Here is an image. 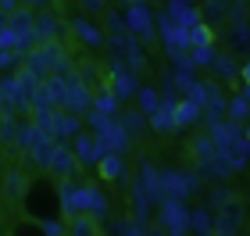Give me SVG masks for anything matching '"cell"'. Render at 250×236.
<instances>
[{"instance_id":"cell-1","label":"cell","mask_w":250,"mask_h":236,"mask_svg":"<svg viewBox=\"0 0 250 236\" xmlns=\"http://www.w3.org/2000/svg\"><path fill=\"white\" fill-rule=\"evenodd\" d=\"M21 215H25L32 226H47V222H68L64 211V183L61 175L54 172H36L21 186Z\"/></svg>"},{"instance_id":"cell-2","label":"cell","mask_w":250,"mask_h":236,"mask_svg":"<svg viewBox=\"0 0 250 236\" xmlns=\"http://www.w3.org/2000/svg\"><path fill=\"white\" fill-rule=\"evenodd\" d=\"M150 25H154V11L146 7V4H129V7H125V29H129V32L146 36Z\"/></svg>"},{"instance_id":"cell-3","label":"cell","mask_w":250,"mask_h":236,"mask_svg":"<svg viewBox=\"0 0 250 236\" xmlns=\"http://www.w3.org/2000/svg\"><path fill=\"white\" fill-rule=\"evenodd\" d=\"M100 154H104L100 140H93V136H75V157H79L83 165H97Z\"/></svg>"},{"instance_id":"cell-4","label":"cell","mask_w":250,"mask_h":236,"mask_svg":"<svg viewBox=\"0 0 250 236\" xmlns=\"http://www.w3.org/2000/svg\"><path fill=\"white\" fill-rule=\"evenodd\" d=\"M72 29H75V36L83 40L86 47H100V43H104V32H100L89 18H75V25H72Z\"/></svg>"},{"instance_id":"cell-5","label":"cell","mask_w":250,"mask_h":236,"mask_svg":"<svg viewBox=\"0 0 250 236\" xmlns=\"http://www.w3.org/2000/svg\"><path fill=\"white\" fill-rule=\"evenodd\" d=\"M172 111H175V129L193 126V122L200 118V104L197 100H179V104H172Z\"/></svg>"},{"instance_id":"cell-6","label":"cell","mask_w":250,"mask_h":236,"mask_svg":"<svg viewBox=\"0 0 250 236\" xmlns=\"http://www.w3.org/2000/svg\"><path fill=\"white\" fill-rule=\"evenodd\" d=\"M97 175L100 179H118L122 175V157L118 154H100L97 157Z\"/></svg>"},{"instance_id":"cell-7","label":"cell","mask_w":250,"mask_h":236,"mask_svg":"<svg viewBox=\"0 0 250 236\" xmlns=\"http://www.w3.org/2000/svg\"><path fill=\"white\" fill-rule=\"evenodd\" d=\"M150 122H154V129H161V132H172V129H175V111H172V107H161V104H157V107L150 111Z\"/></svg>"},{"instance_id":"cell-8","label":"cell","mask_w":250,"mask_h":236,"mask_svg":"<svg viewBox=\"0 0 250 236\" xmlns=\"http://www.w3.org/2000/svg\"><path fill=\"white\" fill-rule=\"evenodd\" d=\"M189 43L193 47H211L214 43V29L208 25V21H197V25L189 29Z\"/></svg>"},{"instance_id":"cell-9","label":"cell","mask_w":250,"mask_h":236,"mask_svg":"<svg viewBox=\"0 0 250 236\" xmlns=\"http://www.w3.org/2000/svg\"><path fill=\"white\" fill-rule=\"evenodd\" d=\"M111 89H115V97H132L140 86H136V79L129 72H118V79H115V86H111Z\"/></svg>"},{"instance_id":"cell-10","label":"cell","mask_w":250,"mask_h":236,"mask_svg":"<svg viewBox=\"0 0 250 236\" xmlns=\"http://www.w3.org/2000/svg\"><path fill=\"white\" fill-rule=\"evenodd\" d=\"M136 97H140V107H143V115H150V111L161 104V100H157V93H154V86H140L136 89Z\"/></svg>"},{"instance_id":"cell-11","label":"cell","mask_w":250,"mask_h":236,"mask_svg":"<svg viewBox=\"0 0 250 236\" xmlns=\"http://www.w3.org/2000/svg\"><path fill=\"white\" fill-rule=\"evenodd\" d=\"M229 115L240 118V122H247V118H250V100H247V97H232V100H229Z\"/></svg>"},{"instance_id":"cell-12","label":"cell","mask_w":250,"mask_h":236,"mask_svg":"<svg viewBox=\"0 0 250 236\" xmlns=\"http://www.w3.org/2000/svg\"><path fill=\"white\" fill-rule=\"evenodd\" d=\"M79 4H83L89 15H104V11H107V0H79Z\"/></svg>"},{"instance_id":"cell-13","label":"cell","mask_w":250,"mask_h":236,"mask_svg":"<svg viewBox=\"0 0 250 236\" xmlns=\"http://www.w3.org/2000/svg\"><path fill=\"white\" fill-rule=\"evenodd\" d=\"M204 11H208L211 18H222V15H225V0H208V4H204Z\"/></svg>"},{"instance_id":"cell-14","label":"cell","mask_w":250,"mask_h":236,"mask_svg":"<svg viewBox=\"0 0 250 236\" xmlns=\"http://www.w3.org/2000/svg\"><path fill=\"white\" fill-rule=\"evenodd\" d=\"M240 79H243V83L250 86V61H247V64H243V68H240Z\"/></svg>"},{"instance_id":"cell-15","label":"cell","mask_w":250,"mask_h":236,"mask_svg":"<svg viewBox=\"0 0 250 236\" xmlns=\"http://www.w3.org/2000/svg\"><path fill=\"white\" fill-rule=\"evenodd\" d=\"M243 140H250V118H247V129H243Z\"/></svg>"}]
</instances>
